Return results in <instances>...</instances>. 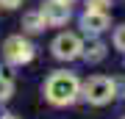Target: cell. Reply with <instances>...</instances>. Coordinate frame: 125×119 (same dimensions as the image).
<instances>
[{
    "instance_id": "7c38bea8",
    "label": "cell",
    "mask_w": 125,
    "mask_h": 119,
    "mask_svg": "<svg viewBox=\"0 0 125 119\" xmlns=\"http://www.w3.org/2000/svg\"><path fill=\"white\" fill-rule=\"evenodd\" d=\"M0 6H6V9H17L20 0H0Z\"/></svg>"
},
{
    "instance_id": "4fadbf2b",
    "label": "cell",
    "mask_w": 125,
    "mask_h": 119,
    "mask_svg": "<svg viewBox=\"0 0 125 119\" xmlns=\"http://www.w3.org/2000/svg\"><path fill=\"white\" fill-rule=\"evenodd\" d=\"M3 119H20V116H14V114H9V116H3Z\"/></svg>"
},
{
    "instance_id": "8992f818",
    "label": "cell",
    "mask_w": 125,
    "mask_h": 119,
    "mask_svg": "<svg viewBox=\"0 0 125 119\" xmlns=\"http://www.w3.org/2000/svg\"><path fill=\"white\" fill-rule=\"evenodd\" d=\"M83 28L89 33H100L108 28V14L106 11H86L83 14Z\"/></svg>"
},
{
    "instance_id": "5b68a950",
    "label": "cell",
    "mask_w": 125,
    "mask_h": 119,
    "mask_svg": "<svg viewBox=\"0 0 125 119\" xmlns=\"http://www.w3.org/2000/svg\"><path fill=\"white\" fill-rule=\"evenodd\" d=\"M39 11L45 17V25H64L70 19V3H64V0H47Z\"/></svg>"
},
{
    "instance_id": "277c9868",
    "label": "cell",
    "mask_w": 125,
    "mask_h": 119,
    "mask_svg": "<svg viewBox=\"0 0 125 119\" xmlns=\"http://www.w3.org/2000/svg\"><path fill=\"white\" fill-rule=\"evenodd\" d=\"M81 50H83V44L75 33H58L53 39V55L61 58V61H72V58L81 55Z\"/></svg>"
},
{
    "instance_id": "6da1fadb",
    "label": "cell",
    "mask_w": 125,
    "mask_h": 119,
    "mask_svg": "<svg viewBox=\"0 0 125 119\" xmlns=\"http://www.w3.org/2000/svg\"><path fill=\"white\" fill-rule=\"evenodd\" d=\"M78 92H81V83L72 72H53L50 80L45 83V94L53 105H70L78 97Z\"/></svg>"
},
{
    "instance_id": "9c48e42d",
    "label": "cell",
    "mask_w": 125,
    "mask_h": 119,
    "mask_svg": "<svg viewBox=\"0 0 125 119\" xmlns=\"http://www.w3.org/2000/svg\"><path fill=\"white\" fill-rule=\"evenodd\" d=\"M14 94V83H11V78L9 75H0V100H9Z\"/></svg>"
},
{
    "instance_id": "ba28073f",
    "label": "cell",
    "mask_w": 125,
    "mask_h": 119,
    "mask_svg": "<svg viewBox=\"0 0 125 119\" xmlns=\"http://www.w3.org/2000/svg\"><path fill=\"white\" fill-rule=\"evenodd\" d=\"M83 55H86V61H92V64H94V61H103V58H106V47H103L100 42H94V44L86 47Z\"/></svg>"
},
{
    "instance_id": "52a82bcc",
    "label": "cell",
    "mask_w": 125,
    "mask_h": 119,
    "mask_svg": "<svg viewBox=\"0 0 125 119\" xmlns=\"http://www.w3.org/2000/svg\"><path fill=\"white\" fill-rule=\"evenodd\" d=\"M22 25H25V28H28V31H31V33L42 31V28H45V17H42V11H31V14H25Z\"/></svg>"
},
{
    "instance_id": "5bb4252c",
    "label": "cell",
    "mask_w": 125,
    "mask_h": 119,
    "mask_svg": "<svg viewBox=\"0 0 125 119\" xmlns=\"http://www.w3.org/2000/svg\"><path fill=\"white\" fill-rule=\"evenodd\" d=\"M64 3H72V0H64Z\"/></svg>"
},
{
    "instance_id": "7a4b0ae2",
    "label": "cell",
    "mask_w": 125,
    "mask_h": 119,
    "mask_svg": "<svg viewBox=\"0 0 125 119\" xmlns=\"http://www.w3.org/2000/svg\"><path fill=\"white\" fill-rule=\"evenodd\" d=\"M114 94H117V83L111 78H89L83 86V97L92 105H106L114 100Z\"/></svg>"
},
{
    "instance_id": "3957f363",
    "label": "cell",
    "mask_w": 125,
    "mask_h": 119,
    "mask_svg": "<svg viewBox=\"0 0 125 119\" xmlns=\"http://www.w3.org/2000/svg\"><path fill=\"white\" fill-rule=\"evenodd\" d=\"M3 55L9 64H28L33 58V47L31 42L22 39V36H11V39H6L3 44Z\"/></svg>"
},
{
    "instance_id": "30bf717a",
    "label": "cell",
    "mask_w": 125,
    "mask_h": 119,
    "mask_svg": "<svg viewBox=\"0 0 125 119\" xmlns=\"http://www.w3.org/2000/svg\"><path fill=\"white\" fill-rule=\"evenodd\" d=\"M114 47L117 50H125V25H120L114 31Z\"/></svg>"
},
{
    "instance_id": "8fae6325",
    "label": "cell",
    "mask_w": 125,
    "mask_h": 119,
    "mask_svg": "<svg viewBox=\"0 0 125 119\" xmlns=\"http://www.w3.org/2000/svg\"><path fill=\"white\" fill-rule=\"evenodd\" d=\"M108 0H86V11H106Z\"/></svg>"
}]
</instances>
